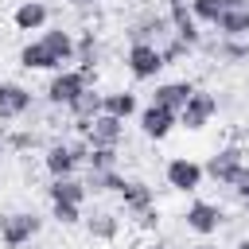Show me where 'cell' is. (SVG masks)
Instances as JSON below:
<instances>
[{
	"label": "cell",
	"instance_id": "6da1fadb",
	"mask_svg": "<svg viewBox=\"0 0 249 249\" xmlns=\"http://www.w3.org/2000/svg\"><path fill=\"white\" fill-rule=\"evenodd\" d=\"M89 82H93V70H58L47 86V101L51 105H70Z\"/></svg>",
	"mask_w": 249,
	"mask_h": 249
},
{
	"label": "cell",
	"instance_id": "7a4b0ae2",
	"mask_svg": "<svg viewBox=\"0 0 249 249\" xmlns=\"http://www.w3.org/2000/svg\"><path fill=\"white\" fill-rule=\"evenodd\" d=\"M218 113V97L214 93H202V89H195L191 97H187V105L179 109V124L183 128H191V132H198V128H206L210 124V117Z\"/></svg>",
	"mask_w": 249,
	"mask_h": 249
},
{
	"label": "cell",
	"instance_id": "3957f363",
	"mask_svg": "<svg viewBox=\"0 0 249 249\" xmlns=\"http://www.w3.org/2000/svg\"><path fill=\"white\" fill-rule=\"evenodd\" d=\"M82 128H86V144H89V148H117L121 136H124V121H117V117H109V113H97V117L86 121Z\"/></svg>",
	"mask_w": 249,
	"mask_h": 249
},
{
	"label": "cell",
	"instance_id": "277c9868",
	"mask_svg": "<svg viewBox=\"0 0 249 249\" xmlns=\"http://www.w3.org/2000/svg\"><path fill=\"white\" fill-rule=\"evenodd\" d=\"M39 226H43L39 214H8V218H0V241L8 249H19L23 241H31L39 233Z\"/></svg>",
	"mask_w": 249,
	"mask_h": 249
},
{
	"label": "cell",
	"instance_id": "5b68a950",
	"mask_svg": "<svg viewBox=\"0 0 249 249\" xmlns=\"http://www.w3.org/2000/svg\"><path fill=\"white\" fill-rule=\"evenodd\" d=\"M128 70H132V78H140V82L156 78V74L163 70L160 47H156V43H132V47H128Z\"/></svg>",
	"mask_w": 249,
	"mask_h": 249
},
{
	"label": "cell",
	"instance_id": "8992f818",
	"mask_svg": "<svg viewBox=\"0 0 249 249\" xmlns=\"http://www.w3.org/2000/svg\"><path fill=\"white\" fill-rule=\"evenodd\" d=\"M175 124H179V113H171V109H160V105L140 109V128H144L148 140H163Z\"/></svg>",
	"mask_w": 249,
	"mask_h": 249
},
{
	"label": "cell",
	"instance_id": "52a82bcc",
	"mask_svg": "<svg viewBox=\"0 0 249 249\" xmlns=\"http://www.w3.org/2000/svg\"><path fill=\"white\" fill-rule=\"evenodd\" d=\"M183 218H187V230H195V233H202V237L218 233V226H222V210H218L214 202H191Z\"/></svg>",
	"mask_w": 249,
	"mask_h": 249
},
{
	"label": "cell",
	"instance_id": "ba28073f",
	"mask_svg": "<svg viewBox=\"0 0 249 249\" xmlns=\"http://www.w3.org/2000/svg\"><path fill=\"white\" fill-rule=\"evenodd\" d=\"M31 109V93L19 82H0V121H16Z\"/></svg>",
	"mask_w": 249,
	"mask_h": 249
},
{
	"label": "cell",
	"instance_id": "9c48e42d",
	"mask_svg": "<svg viewBox=\"0 0 249 249\" xmlns=\"http://www.w3.org/2000/svg\"><path fill=\"white\" fill-rule=\"evenodd\" d=\"M191 93H195V86H191V82H160V86H156V93H152V105L179 113V109L187 105V97H191Z\"/></svg>",
	"mask_w": 249,
	"mask_h": 249
},
{
	"label": "cell",
	"instance_id": "30bf717a",
	"mask_svg": "<svg viewBox=\"0 0 249 249\" xmlns=\"http://www.w3.org/2000/svg\"><path fill=\"white\" fill-rule=\"evenodd\" d=\"M167 183H171L175 191H195V187L202 183V167H198L195 160L179 156V160H171V163H167Z\"/></svg>",
	"mask_w": 249,
	"mask_h": 249
},
{
	"label": "cell",
	"instance_id": "8fae6325",
	"mask_svg": "<svg viewBox=\"0 0 249 249\" xmlns=\"http://www.w3.org/2000/svg\"><path fill=\"white\" fill-rule=\"evenodd\" d=\"M237 167H241V152H237V148H222L218 156H210V163L202 167V175H210V179H218V183H230Z\"/></svg>",
	"mask_w": 249,
	"mask_h": 249
},
{
	"label": "cell",
	"instance_id": "7c38bea8",
	"mask_svg": "<svg viewBox=\"0 0 249 249\" xmlns=\"http://www.w3.org/2000/svg\"><path fill=\"white\" fill-rule=\"evenodd\" d=\"M39 43L51 51V58L58 62V70H62L66 62H74V39H70L62 27H58V31H43V39H39Z\"/></svg>",
	"mask_w": 249,
	"mask_h": 249
},
{
	"label": "cell",
	"instance_id": "4fadbf2b",
	"mask_svg": "<svg viewBox=\"0 0 249 249\" xmlns=\"http://www.w3.org/2000/svg\"><path fill=\"white\" fill-rule=\"evenodd\" d=\"M43 163H47V171H51L54 179H66V175H74V167H78V160H74L70 144H51Z\"/></svg>",
	"mask_w": 249,
	"mask_h": 249
},
{
	"label": "cell",
	"instance_id": "5bb4252c",
	"mask_svg": "<svg viewBox=\"0 0 249 249\" xmlns=\"http://www.w3.org/2000/svg\"><path fill=\"white\" fill-rule=\"evenodd\" d=\"M47 195H51V202H74V206H82V198L89 191H86V183H78L74 175H66V179H54L47 187Z\"/></svg>",
	"mask_w": 249,
	"mask_h": 249
},
{
	"label": "cell",
	"instance_id": "9a60e30c",
	"mask_svg": "<svg viewBox=\"0 0 249 249\" xmlns=\"http://www.w3.org/2000/svg\"><path fill=\"white\" fill-rule=\"evenodd\" d=\"M214 27L222 31V39H241V35H249V8H230V12H222Z\"/></svg>",
	"mask_w": 249,
	"mask_h": 249
},
{
	"label": "cell",
	"instance_id": "2e32d148",
	"mask_svg": "<svg viewBox=\"0 0 249 249\" xmlns=\"http://www.w3.org/2000/svg\"><path fill=\"white\" fill-rule=\"evenodd\" d=\"M101 97H105V93H97L93 86H86V89H82V93H78V97H74L66 109H70V113H74V117L86 124V121H93V117L101 113Z\"/></svg>",
	"mask_w": 249,
	"mask_h": 249
},
{
	"label": "cell",
	"instance_id": "e0dca14e",
	"mask_svg": "<svg viewBox=\"0 0 249 249\" xmlns=\"http://www.w3.org/2000/svg\"><path fill=\"white\" fill-rule=\"evenodd\" d=\"M43 23H47V4L23 0V4L16 8V27H19V31H35V27H43Z\"/></svg>",
	"mask_w": 249,
	"mask_h": 249
},
{
	"label": "cell",
	"instance_id": "ac0fdd59",
	"mask_svg": "<svg viewBox=\"0 0 249 249\" xmlns=\"http://www.w3.org/2000/svg\"><path fill=\"white\" fill-rule=\"evenodd\" d=\"M101 113H109V117H117V121H128L132 113H136V97L132 93H105L101 97Z\"/></svg>",
	"mask_w": 249,
	"mask_h": 249
},
{
	"label": "cell",
	"instance_id": "d6986e66",
	"mask_svg": "<svg viewBox=\"0 0 249 249\" xmlns=\"http://www.w3.org/2000/svg\"><path fill=\"white\" fill-rule=\"evenodd\" d=\"M19 62H23L27 70H58V62L51 58V51H47L43 43H27V47L19 51Z\"/></svg>",
	"mask_w": 249,
	"mask_h": 249
},
{
	"label": "cell",
	"instance_id": "ffe728a7",
	"mask_svg": "<svg viewBox=\"0 0 249 249\" xmlns=\"http://www.w3.org/2000/svg\"><path fill=\"white\" fill-rule=\"evenodd\" d=\"M124 187H128V179H124L117 167H113V171H89V179H86V191H117V195H121Z\"/></svg>",
	"mask_w": 249,
	"mask_h": 249
},
{
	"label": "cell",
	"instance_id": "44dd1931",
	"mask_svg": "<svg viewBox=\"0 0 249 249\" xmlns=\"http://www.w3.org/2000/svg\"><path fill=\"white\" fill-rule=\"evenodd\" d=\"M121 198H124V206H128L132 214H148V210H152V187H144V183H128V187L121 191Z\"/></svg>",
	"mask_w": 249,
	"mask_h": 249
},
{
	"label": "cell",
	"instance_id": "7402d4cb",
	"mask_svg": "<svg viewBox=\"0 0 249 249\" xmlns=\"http://www.w3.org/2000/svg\"><path fill=\"white\" fill-rule=\"evenodd\" d=\"M167 27H171V19H163V16H152V19L136 23L128 35H132V43H152V35L160 39V35H167Z\"/></svg>",
	"mask_w": 249,
	"mask_h": 249
},
{
	"label": "cell",
	"instance_id": "603a6c76",
	"mask_svg": "<svg viewBox=\"0 0 249 249\" xmlns=\"http://www.w3.org/2000/svg\"><path fill=\"white\" fill-rule=\"evenodd\" d=\"M74 62H82L78 70H93V62H97V39H93V31L74 43Z\"/></svg>",
	"mask_w": 249,
	"mask_h": 249
},
{
	"label": "cell",
	"instance_id": "cb8c5ba5",
	"mask_svg": "<svg viewBox=\"0 0 249 249\" xmlns=\"http://www.w3.org/2000/svg\"><path fill=\"white\" fill-rule=\"evenodd\" d=\"M86 163H89V171H113L117 167V148H89Z\"/></svg>",
	"mask_w": 249,
	"mask_h": 249
},
{
	"label": "cell",
	"instance_id": "d4e9b609",
	"mask_svg": "<svg viewBox=\"0 0 249 249\" xmlns=\"http://www.w3.org/2000/svg\"><path fill=\"white\" fill-rule=\"evenodd\" d=\"M191 16H195V23H218L222 4L218 0H191Z\"/></svg>",
	"mask_w": 249,
	"mask_h": 249
},
{
	"label": "cell",
	"instance_id": "484cf974",
	"mask_svg": "<svg viewBox=\"0 0 249 249\" xmlns=\"http://www.w3.org/2000/svg\"><path fill=\"white\" fill-rule=\"evenodd\" d=\"M89 233H93V237H101V241L117 237V218H113V214H105V210H101V214H93V218H89Z\"/></svg>",
	"mask_w": 249,
	"mask_h": 249
},
{
	"label": "cell",
	"instance_id": "4316f807",
	"mask_svg": "<svg viewBox=\"0 0 249 249\" xmlns=\"http://www.w3.org/2000/svg\"><path fill=\"white\" fill-rule=\"evenodd\" d=\"M51 206H54L51 214H54L62 226H74V222L82 218V206H74V202H51Z\"/></svg>",
	"mask_w": 249,
	"mask_h": 249
},
{
	"label": "cell",
	"instance_id": "83f0119b",
	"mask_svg": "<svg viewBox=\"0 0 249 249\" xmlns=\"http://www.w3.org/2000/svg\"><path fill=\"white\" fill-rule=\"evenodd\" d=\"M218 54H222V58H230V62H245V58H249V47H237V43H230V39H226V43L218 47Z\"/></svg>",
	"mask_w": 249,
	"mask_h": 249
},
{
	"label": "cell",
	"instance_id": "f1b7e54d",
	"mask_svg": "<svg viewBox=\"0 0 249 249\" xmlns=\"http://www.w3.org/2000/svg\"><path fill=\"white\" fill-rule=\"evenodd\" d=\"M183 54H187V47H183V43H179L175 35H171V43H167V47L160 51V58H163V66H167V62H175V58H183Z\"/></svg>",
	"mask_w": 249,
	"mask_h": 249
},
{
	"label": "cell",
	"instance_id": "f546056e",
	"mask_svg": "<svg viewBox=\"0 0 249 249\" xmlns=\"http://www.w3.org/2000/svg\"><path fill=\"white\" fill-rule=\"evenodd\" d=\"M230 187H233V191H237L241 198L249 195V167H245V163H241V167L233 171V179H230Z\"/></svg>",
	"mask_w": 249,
	"mask_h": 249
},
{
	"label": "cell",
	"instance_id": "4dcf8cb0",
	"mask_svg": "<svg viewBox=\"0 0 249 249\" xmlns=\"http://www.w3.org/2000/svg\"><path fill=\"white\" fill-rule=\"evenodd\" d=\"M35 144V136H27V132H16L12 136V148H31Z\"/></svg>",
	"mask_w": 249,
	"mask_h": 249
},
{
	"label": "cell",
	"instance_id": "1f68e13d",
	"mask_svg": "<svg viewBox=\"0 0 249 249\" xmlns=\"http://www.w3.org/2000/svg\"><path fill=\"white\" fill-rule=\"evenodd\" d=\"M218 4H222V12H230V8H249L245 0H218Z\"/></svg>",
	"mask_w": 249,
	"mask_h": 249
},
{
	"label": "cell",
	"instance_id": "d6a6232c",
	"mask_svg": "<svg viewBox=\"0 0 249 249\" xmlns=\"http://www.w3.org/2000/svg\"><path fill=\"white\" fill-rule=\"evenodd\" d=\"M66 4H74V8H89L93 0H66Z\"/></svg>",
	"mask_w": 249,
	"mask_h": 249
},
{
	"label": "cell",
	"instance_id": "836d02e7",
	"mask_svg": "<svg viewBox=\"0 0 249 249\" xmlns=\"http://www.w3.org/2000/svg\"><path fill=\"white\" fill-rule=\"evenodd\" d=\"M167 4H171V8H175V4H187V0H167Z\"/></svg>",
	"mask_w": 249,
	"mask_h": 249
},
{
	"label": "cell",
	"instance_id": "e575fe53",
	"mask_svg": "<svg viewBox=\"0 0 249 249\" xmlns=\"http://www.w3.org/2000/svg\"><path fill=\"white\" fill-rule=\"evenodd\" d=\"M191 249H214V245H191Z\"/></svg>",
	"mask_w": 249,
	"mask_h": 249
},
{
	"label": "cell",
	"instance_id": "d590c367",
	"mask_svg": "<svg viewBox=\"0 0 249 249\" xmlns=\"http://www.w3.org/2000/svg\"><path fill=\"white\" fill-rule=\"evenodd\" d=\"M152 249H163V245H152Z\"/></svg>",
	"mask_w": 249,
	"mask_h": 249
}]
</instances>
